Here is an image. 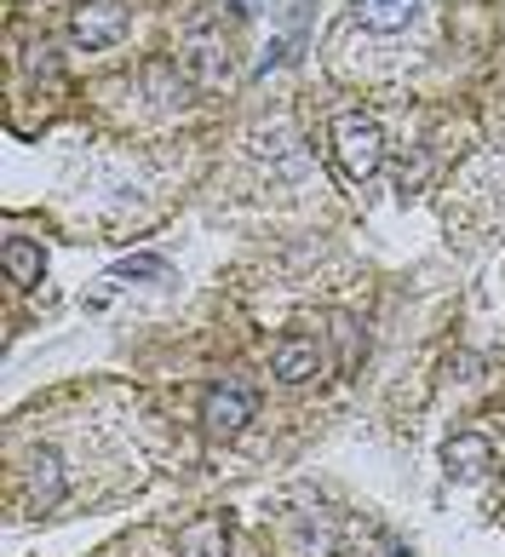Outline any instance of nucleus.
<instances>
[{"instance_id": "10", "label": "nucleus", "mask_w": 505, "mask_h": 557, "mask_svg": "<svg viewBox=\"0 0 505 557\" xmlns=\"http://www.w3.org/2000/svg\"><path fill=\"white\" fill-rule=\"evenodd\" d=\"M0 259H7V276H12L17 287L40 282V247H35V242H24V236H7V242H0Z\"/></svg>"}, {"instance_id": "11", "label": "nucleus", "mask_w": 505, "mask_h": 557, "mask_svg": "<svg viewBox=\"0 0 505 557\" xmlns=\"http://www.w3.org/2000/svg\"><path fill=\"white\" fill-rule=\"evenodd\" d=\"M115 276H161V259H126L115 264Z\"/></svg>"}, {"instance_id": "5", "label": "nucleus", "mask_w": 505, "mask_h": 557, "mask_svg": "<svg viewBox=\"0 0 505 557\" xmlns=\"http://www.w3.org/2000/svg\"><path fill=\"white\" fill-rule=\"evenodd\" d=\"M63 500V466L52 460V454H35L29 471H24V506L29 511H52Z\"/></svg>"}, {"instance_id": "9", "label": "nucleus", "mask_w": 505, "mask_h": 557, "mask_svg": "<svg viewBox=\"0 0 505 557\" xmlns=\"http://www.w3.org/2000/svg\"><path fill=\"white\" fill-rule=\"evenodd\" d=\"M178 557H224V523L219 518H196L178 534Z\"/></svg>"}, {"instance_id": "2", "label": "nucleus", "mask_w": 505, "mask_h": 557, "mask_svg": "<svg viewBox=\"0 0 505 557\" xmlns=\"http://www.w3.org/2000/svg\"><path fill=\"white\" fill-rule=\"evenodd\" d=\"M70 35L81 40V47H115V40L126 35V7L121 0H81V7L70 12Z\"/></svg>"}, {"instance_id": "12", "label": "nucleus", "mask_w": 505, "mask_h": 557, "mask_svg": "<svg viewBox=\"0 0 505 557\" xmlns=\"http://www.w3.org/2000/svg\"><path fill=\"white\" fill-rule=\"evenodd\" d=\"M230 7H236V12H259V0H230Z\"/></svg>"}, {"instance_id": "4", "label": "nucleus", "mask_w": 505, "mask_h": 557, "mask_svg": "<svg viewBox=\"0 0 505 557\" xmlns=\"http://www.w3.org/2000/svg\"><path fill=\"white\" fill-rule=\"evenodd\" d=\"M270 374L287 380V385H305V380L322 374V350H316V339H305V334H287L276 350H270Z\"/></svg>"}, {"instance_id": "1", "label": "nucleus", "mask_w": 505, "mask_h": 557, "mask_svg": "<svg viewBox=\"0 0 505 557\" xmlns=\"http://www.w3.org/2000/svg\"><path fill=\"white\" fill-rule=\"evenodd\" d=\"M333 156H340L345 178H373L379 161H385V133H379V121L368 115H340L333 121Z\"/></svg>"}, {"instance_id": "3", "label": "nucleus", "mask_w": 505, "mask_h": 557, "mask_svg": "<svg viewBox=\"0 0 505 557\" xmlns=\"http://www.w3.org/2000/svg\"><path fill=\"white\" fill-rule=\"evenodd\" d=\"M253 391L247 385H213L207 391V403H201V420H207V431L213 437H236V431L253 420Z\"/></svg>"}, {"instance_id": "6", "label": "nucleus", "mask_w": 505, "mask_h": 557, "mask_svg": "<svg viewBox=\"0 0 505 557\" xmlns=\"http://www.w3.org/2000/svg\"><path fill=\"white\" fill-rule=\"evenodd\" d=\"M356 24L373 29V35H396V29H408V17H414V0H356Z\"/></svg>"}, {"instance_id": "7", "label": "nucleus", "mask_w": 505, "mask_h": 557, "mask_svg": "<svg viewBox=\"0 0 505 557\" xmlns=\"http://www.w3.org/2000/svg\"><path fill=\"white\" fill-rule=\"evenodd\" d=\"M189 70H196L201 87H219V81L230 75V58H224V47L213 40V29H196V35H189Z\"/></svg>"}, {"instance_id": "8", "label": "nucleus", "mask_w": 505, "mask_h": 557, "mask_svg": "<svg viewBox=\"0 0 505 557\" xmlns=\"http://www.w3.org/2000/svg\"><path fill=\"white\" fill-rule=\"evenodd\" d=\"M442 460H448L454 478H477V471H489V460H494V443H489V437H454Z\"/></svg>"}]
</instances>
